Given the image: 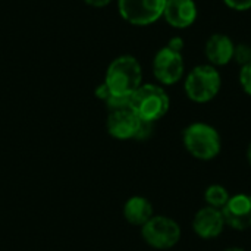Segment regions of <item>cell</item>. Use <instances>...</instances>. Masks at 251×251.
Here are the masks:
<instances>
[{"label": "cell", "instance_id": "cell-1", "mask_svg": "<svg viewBox=\"0 0 251 251\" xmlns=\"http://www.w3.org/2000/svg\"><path fill=\"white\" fill-rule=\"evenodd\" d=\"M143 81V71L140 62L132 56H121L115 59L106 74L104 84L112 96L131 97Z\"/></svg>", "mask_w": 251, "mask_h": 251}, {"label": "cell", "instance_id": "cell-2", "mask_svg": "<svg viewBox=\"0 0 251 251\" xmlns=\"http://www.w3.org/2000/svg\"><path fill=\"white\" fill-rule=\"evenodd\" d=\"M182 143L185 150L201 162L216 159L222 150V140L218 129L204 122L190 124L182 131Z\"/></svg>", "mask_w": 251, "mask_h": 251}, {"label": "cell", "instance_id": "cell-3", "mask_svg": "<svg viewBox=\"0 0 251 251\" xmlns=\"http://www.w3.org/2000/svg\"><path fill=\"white\" fill-rule=\"evenodd\" d=\"M169 96L166 91L154 84H141V87L129 97V106L141 121L156 122L162 119L169 110Z\"/></svg>", "mask_w": 251, "mask_h": 251}, {"label": "cell", "instance_id": "cell-4", "mask_svg": "<svg viewBox=\"0 0 251 251\" xmlns=\"http://www.w3.org/2000/svg\"><path fill=\"white\" fill-rule=\"evenodd\" d=\"M222 85L219 71L212 65H199L196 66L185 78V93L187 97L194 103H207L212 101Z\"/></svg>", "mask_w": 251, "mask_h": 251}, {"label": "cell", "instance_id": "cell-5", "mask_svg": "<svg viewBox=\"0 0 251 251\" xmlns=\"http://www.w3.org/2000/svg\"><path fill=\"white\" fill-rule=\"evenodd\" d=\"M143 240L156 250H169L181 240V228L178 222L168 216H153L141 226Z\"/></svg>", "mask_w": 251, "mask_h": 251}, {"label": "cell", "instance_id": "cell-6", "mask_svg": "<svg viewBox=\"0 0 251 251\" xmlns=\"http://www.w3.org/2000/svg\"><path fill=\"white\" fill-rule=\"evenodd\" d=\"M166 0H119L122 18L132 25H150L163 16Z\"/></svg>", "mask_w": 251, "mask_h": 251}, {"label": "cell", "instance_id": "cell-7", "mask_svg": "<svg viewBox=\"0 0 251 251\" xmlns=\"http://www.w3.org/2000/svg\"><path fill=\"white\" fill-rule=\"evenodd\" d=\"M185 66L181 51L171 47H163L157 51L153 60V74L163 85H174L181 81Z\"/></svg>", "mask_w": 251, "mask_h": 251}, {"label": "cell", "instance_id": "cell-8", "mask_svg": "<svg viewBox=\"0 0 251 251\" xmlns=\"http://www.w3.org/2000/svg\"><path fill=\"white\" fill-rule=\"evenodd\" d=\"M141 125V119L131 109V106L109 110L107 131L113 138L131 140L135 138Z\"/></svg>", "mask_w": 251, "mask_h": 251}, {"label": "cell", "instance_id": "cell-9", "mask_svg": "<svg viewBox=\"0 0 251 251\" xmlns=\"http://www.w3.org/2000/svg\"><path fill=\"white\" fill-rule=\"evenodd\" d=\"M225 224L235 231H247L251 228V196L235 194L231 196L222 209Z\"/></svg>", "mask_w": 251, "mask_h": 251}, {"label": "cell", "instance_id": "cell-10", "mask_svg": "<svg viewBox=\"0 0 251 251\" xmlns=\"http://www.w3.org/2000/svg\"><path fill=\"white\" fill-rule=\"evenodd\" d=\"M225 218L222 215V210L204 206L200 209L194 219H193V231L197 237L203 240H213L218 238L224 229H225Z\"/></svg>", "mask_w": 251, "mask_h": 251}, {"label": "cell", "instance_id": "cell-11", "mask_svg": "<svg viewBox=\"0 0 251 251\" xmlns=\"http://www.w3.org/2000/svg\"><path fill=\"white\" fill-rule=\"evenodd\" d=\"M163 16L169 25L187 28L197 19V6L194 0H166Z\"/></svg>", "mask_w": 251, "mask_h": 251}, {"label": "cell", "instance_id": "cell-12", "mask_svg": "<svg viewBox=\"0 0 251 251\" xmlns=\"http://www.w3.org/2000/svg\"><path fill=\"white\" fill-rule=\"evenodd\" d=\"M235 46L225 34H213L206 43V57L212 66H225L234 59Z\"/></svg>", "mask_w": 251, "mask_h": 251}, {"label": "cell", "instance_id": "cell-13", "mask_svg": "<svg viewBox=\"0 0 251 251\" xmlns=\"http://www.w3.org/2000/svg\"><path fill=\"white\" fill-rule=\"evenodd\" d=\"M124 216L126 222H129L131 225L143 226L154 216L153 206L144 197H140V196L131 197L124 206Z\"/></svg>", "mask_w": 251, "mask_h": 251}, {"label": "cell", "instance_id": "cell-14", "mask_svg": "<svg viewBox=\"0 0 251 251\" xmlns=\"http://www.w3.org/2000/svg\"><path fill=\"white\" fill-rule=\"evenodd\" d=\"M229 197H231L229 191L224 185H219V184L209 185L206 188V191H204L206 206L213 207V209H218V210H222L225 207V204L228 203Z\"/></svg>", "mask_w": 251, "mask_h": 251}, {"label": "cell", "instance_id": "cell-15", "mask_svg": "<svg viewBox=\"0 0 251 251\" xmlns=\"http://www.w3.org/2000/svg\"><path fill=\"white\" fill-rule=\"evenodd\" d=\"M234 59H235L240 65H246V63L251 62L250 46H249V44H246V43L235 46V50H234Z\"/></svg>", "mask_w": 251, "mask_h": 251}, {"label": "cell", "instance_id": "cell-16", "mask_svg": "<svg viewBox=\"0 0 251 251\" xmlns=\"http://www.w3.org/2000/svg\"><path fill=\"white\" fill-rule=\"evenodd\" d=\"M240 84L243 87V90L251 96V62L243 65L241 72H240Z\"/></svg>", "mask_w": 251, "mask_h": 251}, {"label": "cell", "instance_id": "cell-17", "mask_svg": "<svg viewBox=\"0 0 251 251\" xmlns=\"http://www.w3.org/2000/svg\"><path fill=\"white\" fill-rule=\"evenodd\" d=\"M153 129H154V124L153 122L141 121V125H140V129H138V134H137L135 140H147L149 137H151Z\"/></svg>", "mask_w": 251, "mask_h": 251}, {"label": "cell", "instance_id": "cell-18", "mask_svg": "<svg viewBox=\"0 0 251 251\" xmlns=\"http://www.w3.org/2000/svg\"><path fill=\"white\" fill-rule=\"evenodd\" d=\"M234 10H249L251 7V0H224Z\"/></svg>", "mask_w": 251, "mask_h": 251}, {"label": "cell", "instance_id": "cell-19", "mask_svg": "<svg viewBox=\"0 0 251 251\" xmlns=\"http://www.w3.org/2000/svg\"><path fill=\"white\" fill-rule=\"evenodd\" d=\"M110 94H112V93L109 91V88H107V85H106L104 82H103L100 87H97V90H96V96H97L100 100H103V101H106V100L110 97Z\"/></svg>", "mask_w": 251, "mask_h": 251}, {"label": "cell", "instance_id": "cell-20", "mask_svg": "<svg viewBox=\"0 0 251 251\" xmlns=\"http://www.w3.org/2000/svg\"><path fill=\"white\" fill-rule=\"evenodd\" d=\"M168 47H171V49H174V50H176V51H181L182 47H184V41H182L181 37H174V38L169 41Z\"/></svg>", "mask_w": 251, "mask_h": 251}, {"label": "cell", "instance_id": "cell-21", "mask_svg": "<svg viewBox=\"0 0 251 251\" xmlns=\"http://www.w3.org/2000/svg\"><path fill=\"white\" fill-rule=\"evenodd\" d=\"M88 4H91V6H94V7H103V6H106V4H109L112 0H85Z\"/></svg>", "mask_w": 251, "mask_h": 251}, {"label": "cell", "instance_id": "cell-22", "mask_svg": "<svg viewBox=\"0 0 251 251\" xmlns=\"http://www.w3.org/2000/svg\"><path fill=\"white\" fill-rule=\"evenodd\" d=\"M247 160H249V163L251 165V143L250 146H249V149H247Z\"/></svg>", "mask_w": 251, "mask_h": 251}, {"label": "cell", "instance_id": "cell-23", "mask_svg": "<svg viewBox=\"0 0 251 251\" xmlns=\"http://www.w3.org/2000/svg\"><path fill=\"white\" fill-rule=\"evenodd\" d=\"M224 251H246L244 249H240V247H231V249H226Z\"/></svg>", "mask_w": 251, "mask_h": 251}]
</instances>
